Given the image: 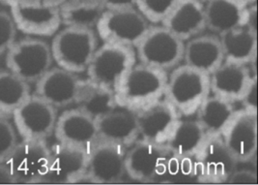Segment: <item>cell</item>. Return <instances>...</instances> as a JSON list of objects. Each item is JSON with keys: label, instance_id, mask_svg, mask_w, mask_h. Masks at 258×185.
Segmentation results:
<instances>
[{"label": "cell", "instance_id": "6da1fadb", "mask_svg": "<svg viewBox=\"0 0 258 185\" xmlns=\"http://www.w3.org/2000/svg\"><path fill=\"white\" fill-rule=\"evenodd\" d=\"M210 94V76L202 71L180 64L167 75L164 96L181 117L196 116Z\"/></svg>", "mask_w": 258, "mask_h": 185}, {"label": "cell", "instance_id": "7a4b0ae2", "mask_svg": "<svg viewBox=\"0 0 258 185\" xmlns=\"http://www.w3.org/2000/svg\"><path fill=\"white\" fill-rule=\"evenodd\" d=\"M97 48L94 29L66 26L54 34L50 51L57 67L79 75L86 72Z\"/></svg>", "mask_w": 258, "mask_h": 185}, {"label": "cell", "instance_id": "3957f363", "mask_svg": "<svg viewBox=\"0 0 258 185\" xmlns=\"http://www.w3.org/2000/svg\"><path fill=\"white\" fill-rule=\"evenodd\" d=\"M167 72L136 63L114 94L119 107L136 111L164 97Z\"/></svg>", "mask_w": 258, "mask_h": 185}, {"label": "cell", "instance_id": "277c9868", "mask_svg": "<svg viewBox=\"0 0 258 185\" xmlns=\"http://www.w3.org/2000/svg\"><path fill=\"white\" fill-rule=\"evenodd\" d=\"M137 60L135 49L103 43L97 48L85 73L89 81L115 94Z\"/></svg>", "mask_w": 258, "mask_h": 185}, {"label": "cell", "instance_id": "5b68a950", "mask_svg": "<svg viewBox=\"0 0 258 185\" xmlns=\"http://www.w3.org/2000/svg\"><path fill=\"white\" fill-rule=\"evenodd\" d=\"M151 26L136 7L110 9L102 13L95 32L103 43L136 49Z\"/></svg>", "mask_w": 258, "mask_h": 185}, {"label": "cell", "instance_id": "8992f818", "mask_svg": "<svg viewBox=\"0 0 258 185\" xmlns=\"http://www.w3.org/2000/svg\"><path fill=\"white\" fill-rule=\"evenodd\" d=\"M53 62L50 46L39 38L15 41L5 54L7 70L26 83H36Z\"/></svg>", "mask_w": 258, "mask_h": 185}, {"label": "cell", "instance_id": "52a82bcc", "mask_svg": "<svg viewBox=\"0 0 258 185\" xmlns=\"http://www.w3.org/2000/svg\"><path fill=\"white\" fill-rule=\"evenodd\" d=\"M50 162V147L43 140H21L5 163L15 183H44Z\"/></svg>", "mask_w": 258, "mask_h": 185}, {"label": "cell", "instance_id": "ba28073f", "mask_svg": "<svg viewBox=\"0 0 258 185\" xmlns=\"http://www.w3.org/2000/svg\"><path fill=\"white\" fill-rule=\"evenodd\" d=\"M185 42L161 25H152L135 49L140 63L163 71H170L181 64Z\"/></svg>", "mask_w": 258, "mask_h": 185}, {"label": "cell", "instance_id": "9c48e42d", "mask_svg": "<svg viewBox=\"0 0 258 185\" xmlns=\"http://www.w3.org/2000/svg\"><path fill=\"white\" fill-rule=\"evenodd\" d=\"M8 7L17 30L34 38L54 36L62 24L58 9L46 0H18Z\"/></svg>", "mask_w": 258, "mask_h": 185}, {"label": "cell", "instance_id": "30bf717a", "mask_svg": "<svg viewBox=\"0 0 258 185\" xmlns=\"http://www.w3.org/2000/svg\"><path fill=\"white\" fill-rule=\"evenodd\" d=\"M169 153L164 145L137 140L126 149V175L140 182H162Z\"/></svg>", "mask_w": 258, "mask_h": 185}, {"label": "cell", "instance_id": "8fae6325", "mask_svg": "<svg viewBox=\"0 0 258 185\" xmlns=\"http://www.w3.org/2000/svg\"><path fill=\"white\" fill-rule=\"evenodd\" d=\"M54 107L30 94L13 114L14 128L21 140H46L53 135L57 119Z\"/></svg>", "mask_w": 258, "mask_h": 185}, {"label": "cell", "instance_id": "7c38bea8", "mask_svg": "<svg viewBox=\"0 0 258 185\" xmlns=\"http://www.w3.org/2000/svg\"><path fill=\"white\" fill-rule=\"evenodd\" d=\"M195 176L200 182L225 183L238 163L222 137H207L194 157Z\"/></svg>", "mask_w": 258, "mask_h": 185}, {"label": "cell", "instance_id": "4fadbf2b", "mask_svg": "<svg viewBox=\"0 0 258 185\" xmlns=\"http://www.w3.org/2000/svg\"><path fill=\"white\" fill-rule=\"evenodd\" d=\"M221 137L238 164L254 161L257 151V113L237 110Z\"/></svg>", "mask_w": 258, "mask_h": 185}, {"label": "cell", "instance_id": "5bb4252c", "mask_svg": "<svg viewBox=\"0 0 258 185\" xmlns=\"http://www.w3.org/2000/svg\"><path fill=\"white\" fill-rule=\"evenodd\" d=\"M140 139L164 145L181 116L165 97L134 111Z\"/></svg>", "mask_w": 258, "mask_h": 185}, {"label": "cell", "instance_id": "9a60e30c", "mask_svg": "<svg viewBox=\"0 0 258 185\" xmlns=\"http://www.w3.org/2000/svg\"><path fill=\"white\" fill-rule=\"evenodd\" d=\"M88 151L57 142L50 147V162L44 183H80L87 178Z\"/></svg>", "mask_w": 258, "mask_h": 185}, {"label": "cell", "instance_id": "2e32d148", "mask_svg": "<svg viewBox=\"0 0 258 185\" xmlns=\"http://www.w3.org/2000/svg\"><path fill=\"white\" fill-rule=\"evenodd\" d=\"M125 155L124 147L99 141L88 154V181L92 183L119 182L126 175Z\"/></svg>", "mask_w": 258, "mask_h": 185}, {"label": "cell", "instance_id": "e0dca14e", "mask_svg": "<svg viewBox=\"0 0 258 185\" xmlns=\"http://www.w3.org/2000/svg\"><path fill=\"white\" fill-rule=\"evenodd\" d=\"M53 135L59 143L81 148L88 153L99 142L96 120L77 107L57 116Z\"/></svg>", "mask_w": 258, "mask_h": 185}, {"label": "cell", "instance_id": "ac0fdd59", "mask_svg": "<svg viewBox=\"0 0 258 185\" xmlns=\"http://www.w3.org/2000/svg\"><path fill=\"white\" fill-rule=\"evenodd\" d=\"M211 94L232 103L241 101L249 82L256 76L251 65L224 60L210 75Z\"/></svg>", "mask_w": 258, "mask_h": 185}, {"label": "cell", "instance_id": "d6986e66", "mask_svg": "<svg viewBox=\"0 0 258 185\" xmlns=\"http://www.w3.org/2000/svg\"><path fill=\"white\" fill-rule=\"evenodd\" d=\"M81 80L78 75L62 68H50L36 82L37 96L56 110L75 105Z\"/></svg>", "mask_w": 258, "mask_h": 185}, {"label": "cell", "instance_id": "ffe728a7", "mask_svg": "<svg viewBox=\"0 0 258 185\" xmlns=\"http://www.w3.org/2000/svg\"><path fill=\"white\" fill-rule=\"evenodd\" d=\"M170 32L187 42L206 29L203 0H179L161 23Z\"/></svg>", "mask_w": 258, "mask_h": 185}, {"label": "cell", "instance_id": "44dd1931", "mask_svg": "<svg viewBox=\"0 0 258 185\" xmlns=\"http://www.w3.org/2000/svg\"><path fill=\"white\" fill-rule=\"evenodd\" d=\"M99 141L117 144L125 149L140 139L135 112L116 106L96 119Z\"/></svg>", "mask_w": 258, "mask_h": 185}, {"label": "cell", "instance_id": "7402d4cb", "mask_svg": "<svg viewBox=\"0 0 258 185\" xmlns=\"http://www.w3.org/2000/svg\"><path fill=\"white\" fill-rule=\"evenodd\" d=\"M185 64L210 75L223 61V48L216 34H200L185 42Z\"/></svg>", "mask_w": 258, "mask_h": 185}, {"label": "cell", "instance_id": "603a6c76", "mask_svg": "<svg viewBox=\"0 0 258 185\" xmlns=\"http://www.w3.org/2000/svg\"><path fill=\"white\" fill-rule=\"evenodd\" d=\"M224 60L246 65L255 64L257 32L244 25L219 35Z\"/></svg>", "mask_w": 258, "mask_h": 185}, {"label": "cell", "instance_id": "cb8c5ba5", "mask_svg": "<svg viewBox=\"0 0 258 185\" xmlns=\"http://www.w3.org/2000/svg\"><path fill=\"white\" fill-rule=\"evenodd\" d=\"M206 139L207 135L196 118L180 117L164 146L177 156L194 158Z\"/></svg>", "mask_w": 258, "mask_h": 185}, {"label": "cell", "instance_id": "d4e9b609", "mask_svg": "<svg viewBox=\"0 0 258 185\" xmlns=\"http://www.w3.org/2000/svg\"><path fill=\"white\" fill-rule=\"evenodd\" d=\"M206 28L216 35L231 30L244 23L246 6L236 0H203Z\"/></svg>", "mask_w": 258, "mask_h": 185}, {"label": "cell", "instance_id": "484cf974", "mask_svg": "<svg viewBox=\"0 0 258 185\" xmlns=\"http://www.w3.org/2000/svg\"><path fill=\"white\" fill-rule=\"evenodd\" d=\"M237 110L234 103L210 94L196 114L207 137H221Z\"/></svg>", "mask_w": 258, "mask_h": 185}, {"label": "cell", "instance_id": "4316f807", "mask_svg": "<svg viewBox=\"0 0 258 185\" xmlns=\"http://www.w3.org/2000/svg\"><path fill=\"white\" fill-rule=\"evenodd\" d=\"M75 105L95 120L117 106L113 93L88 79L81 80Z\"/></svg>", "mask_w": 258, "mask_h": 185}, {"label": "cell", "instance_id": "83f0119b", "mask_svg": "<svg viewBox=\"0 0 258 185\" xmlns=\"http://www.w3.org/2000/svg\"><path fill=\"white\" fill-rule=\"evenodd\" d=\"M29 84L11 72H0V118L11 119L15 111L29 97Z\"/></svg>", "mask_w": 258, "mask_h": 185}, {"label": "cell", "instance_id": "f1b7e54d", "mask_svg": "<svg viewBox=\"0 0 258 185\" xmlns=\"http://www.w3.org/2000/svg\"><path fill=\"white\" fill-rule=\"evenodd\" d=\"M179 0H136V8L151 23L161 24Z\"/></svg>", "mask_w": 258, "mask_h": 185}, {"label": "cell", "instance_id": "f546056e", "mask_svg": "<svg viewBox=\"0 0 258 185\" xmlns=\"http://www.w3.org/2000/svg\"><path fill=\"white\" fill-rule=\"evenodd\" d=\"M17 28L9 12L0 11V56L6 54L16 41Z\"/></svg>", "mask_w": 258, "mask_h": 185}, {"label": "cell", "instance_id": "4dcf8cb0", "mask_svg": "<svg viewBox=\"0 0 258 185\" xmlns=\"http://www.w3.org/2000/svg\"><path fill=\"white\" fill-rule=\"evenodd\" d=\"M18 143V134L8 119L0 118V161H5Z\"/></svg>", "mask_w": 258, "mask_h": 185}, {"label": "cell", "instance_id": "1f68e13d", "mask_svg": "<svg viewBox=\"0 0 258 185\" xmlns=\"http://www.w3.org/2000/svg\"><path fill=\"white\" fill-rule=\"evenodd\" d=\"M256 90H257V78L255 76L249 82L246 91L240 101L243 110L250 113H257V91Z\"/></svg>", "mask_w": 258, "mask_h": 185}, {"label": "cell", "instance_id": "d6a6232c", "mask_svg": "<svg viewBox=\"0 0 258 185\" xmlns=\"http://www.w3.org/2000/svg\"><path fill=\"white\" fill-rule=\"evenodd\" d=\"M257 182L256 173L251 170H235L227 178L225 183L235 184H255Z\"/></svg>", "mask_w": 258, "mask_h": 185}, {"label": "cell", "instance_id": "836d02e7", "mask_svg": "<svg viewBox=\"0 0 258 185\" xmlns=\"http://www.w3.org/2000/svg\"><path fill=\"white\" fill-rule=\"evenodd\" d=\"M105 10L136 7V0H100Z\"/></svg>", "mask_w": 258, "mask_h": 185}, {"label": "cell", "instance_id": "e575fe53", "mask_svg": "<svg viewBox=\"0 0 258 185\" xmlns=\"http://www.w3.org/2000/svg\"><path fill=\"white\" fill-rule=\"evenodd\" d=\"M0 183H15L12 174L10 173L7 164L5 161H0Z\"/></svg>", "mask_w": 258, "mask_h": 185}, {"label": "cell", "instance_id": "d590c367", "mask_svg": "<svg viewBox=\"0 0 258 185\" xmlns=\"http://www.w3.org/2000/svg\"><path fill=\"white\" fill-rule=\"evenodd\" d=\"M236 1L241 3L244 6H248V5H251V4H255L257 0H236Z\"/></svg>", "mask_w": 258, "mask_h": 185}, {"label": "cell", "instance_id": "8d00e7d4", "mask_svg": "<svg viewBox=\"0 0 258 185\" xmlns=\"http://www.w3.org/2000/svg\"><path fill=\"white\" fill-rule=\"evenodd\" d=\"M16 1H18V0H0V3L4 4V5H6V6H9V5H11L14 2H16Z\"/></svg>", "mask_w": 258, "mask_h": 185}]
</instances>
